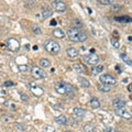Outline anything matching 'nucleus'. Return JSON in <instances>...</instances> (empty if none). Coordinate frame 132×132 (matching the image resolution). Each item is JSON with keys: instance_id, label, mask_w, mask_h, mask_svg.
I'll list each match as a JSON object with an SVG mask.
<instances>
[{"instance_id": "7c9ffc66", "label": "nucleus", "mask_w": 132, "mask_h": 132, "mask_svg": "<svg viewBox=\"0 0 132 132\" xmlns=\"http://www.w3.org/2000/svg\"><path fill=\"white\" fill-rule=\"evenodd\" d=\"M98 3L99 5H102V6H109V5H111V1L110 0H98Z\"/></svg>"}, {"instance_id": "4c0bfd02", "label": "nucleus", "mask_w": 132, "mask_h": 132, "mask_svg": "<svg viewBox=\"0 0 132 132\" xmlns=\"http://www.w3.org/2000/svg\"><path fill=\"white\" fill-rule=\"evenodd\" d=\"M29 47H30V45H29V44H27V45H25V46H24V49H25V50H27V51H28V50H30V49H29Z\"/></svg>"}, {"instance_id": "f257e3e1", "label": "nucleus", "mask_w": 132, "mask_h": 132, "mask_svg": "<svg viewBox=\"0 0 132 132\" xmlns=\"http://www.w3.org/2000/svg\"><path fill=\"white\" fill-rule=\"evenodd\" d=\"M54 89L57 94L60 95H66V96L71 97L74 95V87L73 85L65 82H57L54 85Z\"/></svg>"}, {"instance_id": "2eb2a0df", "label": "nucleus", "mask_w": 132, "mask_h": 132, "mask_svg": "<svg viewBox=\"0 0 132 132\" xmlns=\"http://www.w3.org/2000/svg\"><path fill=\"white\" fill-rule=\"evenodd\" d=\"M115 21L119 23H130L132 21L129 16H121V17H115Z\"/></svg>"}, {"instance_id": "72a5a7b5", "label": "nucleus", "mask_w": 132, "mask_h": 132, "mask_svg": "<svg viewBox=\"0 0 132 132\" xmlns=\"http://www.w3.org/2000/svg\"><path fill=\"white\" fill-rule=\"evenodd\" d=\"M121 9V6L120 5H117V3H115V5H111V10L112 11H119Z\"/></svg>"}, {"instance_id": "a211bd4d", "label": "nucleus", "mask_w": 132, "mask_h": 132, "mask_svg": "<svg viewBox=\"0 0 132 132\" xmlns=\"http://www.w3.org/2000/svg\"><path fill=\"white\" fill-rule=\"evenodd\" d=\"M120 57H121V60H122V61H123L126 64H128L129 66H131V65H132L131 57H130L128 54H126V53H121V54H120Z\"/></svg>"}, {"instance_id": "4468645a", "label": "nucleus", "mask_w": 132, "mask_h": 132, "mask_svg": "<svg viewBox=\"0 0 132 132\" xmlns=\"http://www.w3.org/2000/svg\"><path fill=\"white\" fill-rule=\"evenodd\" d=\"M52 14H53V11L50 8H44L41 12V18H42V20H46L50 17H52Z\"/></svg>"}, {"instance_id": "9d476101", "label": "nucleus", "mask_w": 132, "mask_h": 132, "mask_svg": "<svg viewBox=\"0 0 132 132\" xmlns=\"http://www.w3.org/2000/svg\"><path fill=\"white\" fill-rule=\"evenodd\" d=\"M29 87H30V89L31 91L33 93V95H34L35 97H40V96H42V95L44 94V89L42 87H40V86H33V85H29Z\"/></svg>"}, {"instance_id": "5701e85b", "label": "nucleus", "mask_w": 132, "mask_h": 132, "mask_svg": "<svg viewBox=\"0 0 132 132\" xmlns=\"http://www.w3.org/2000/svg\"><path fill=\"white\" fill-rule=\"evenodd\" d=\"M73 68H74V71H76L78 74L84 73V66L82 64H79V63H75L74 65H73Z\"/></svg>"}, {"instance_id": "6ab92c4d", "label": "nucleus", "mask_w": 132, "mask_h": 132, "mask_svg": "<svg viewBox=\"0 0 132 132\" xmlns=\"http://www.w3.org/2000/svg\"><path fill=\"white\" fill-rule=\"evenodd\" d=\"M53 35L57 39H63L65 36V33L62 29H55V30L53 31Z\"/></svg>"}, {"instance_id": "c756f323", "label": "nucleus", "mask_w": 132, "mask_h": 132, "mask_svg": "<svg viewBox=\"0 0 132 132\" xmlns=\"http://www.w3.org/2000/svg\"><path fill=\"white\" fill-rule=\"evenodd\" d=\"M14 128L19 131H25V127L21 123H14Z\"/></svg>"}, {"instance_id": "f704fd0d", "label": "nucleus", "mask_w": 132, "mask_h": 132, "mask_svg": "<svg viewBox=\"0 0 132 132\" xmlns=\"http://www.w3.org/2000/svg\"><path fill=\"white\" fill-rule=\"evenodd\" d=\"M13 85H14V83L11 82V80H7V82H5V84H3V86H5V87H11Z\"/></svg>"}, {"instance_id": "0eeeda50", "label": "nucleus", "mask_w": 132, "mask_h": 132, "mask_svg": "<svg viewBox=\"0 0 132 132\" xmlns=\"http://www.w3.org/2000/svg\"><path fill=\"white\" fill-rule=\"evenodd\" d=\"M31 75L33 78H35V79H42V78H44V76H45V73H44V71L40 66L34 65L31 67Z\"/></svg>"}, {"instance_id": "a878e982", "label": "nucleus", "mask_w": 132, "mask_h": 132, "mask_svg": "<svg viewBox=\"0 0 132 132\" xmlns=\"http://www.w3.org/2000/svg\"><path fill=\"white\" fill-rule=\"evenodd\" d=\"M18 68H19V71L22 72V73H25V72L29 71V66L27 64H20V65H18Z\"/></svg>"}, {"instance_id": "79ce46f5", "label": "nucleus", "mask_w": 132, "mask_h": 132, "mask_svg": "<svg viewBox=\"0 0 132 132\" xmlns=\"http://www.w3.org/2000/svg\"><path fill=\"white\" fill-rule=\"evenodd\" d=\"M65 132H71V131H65Z\"/></svg>"}, {"instance_id": "c9c22d12", "label": "nucleus", "mask_w": 132, "mask_h": 132, "mask_svg": "<svg viewBox=\"0 0 132 132\" xmlns=\"http://www.w3.org/2000/svg\"><path fill=\"white\" fill-rule=\"evenodd\" d=\"M104 132H116V130L111 127H106L104 129Z\"/></svg>"}, {"instance_id": "473e14b6", "label": "nucleus", "mask_w": 132, "mask_h": 132, "mask_svg": "<svg viewBox=\"0 0 132 132\" xmlns=\"http://www.w3.org/2000/svg\"><path fill=\"white\" fill-rule=\"evenodd\" d=\"M20 98H21V100L24 101V102H27V101L29 100V97H28L24 93H20Z\"/></svg>"}, {"instance_id": "dca6fc26", "label": "nucleus", "mask_w": 132, "mask_h": 132, "mask_svg": "<svg viewBox=\"0 0 132 132\" xmlns=\"http://www.w3.org/2000/svg\"><path fill=\"white\" fill-rule=\"evenodd\" d=\"M55 122L61 124V126H65V124H67V118H66L65 116H63V115L57 116L56 118H55Z\"/></svg>"}, {"instance_id": "e433bc0d", "label": "nucleus", "mask_w": 132, "mask_h": 132, "mask_svg": "<svg viewBox=\"0 0 132 132\" xmlns=\"http://www.w3.org/2000/svg\"><path fill=\"white\" fill-rule=\"evenodd\" d=\"M50 25H56V21L52 20V21H51V23H50Z\"/></svg>"}, {"instance_id": "ddd939ff", "label": "nucleus", "mask_w": 132, "mask_h": 132, "mask_svg": "<svg viewBox=\"0 0 132 132\" xmlns=\"http://www.w3.org/2000/svg\"><path fill=\"white\" fill-rule=\"evenodd\" d=\"M112 106L116 109H122L124 106H126V101L121 98H115L112 101Z\"/></svg>"}, {"instance_id": "aec40b11", "label": "nucleus", "mask_w": 132, "mask_h": 132, "mask_svg": "<svg viewBox=\"0 0 132 132\" xmlns=\"http://www.w3.org/2000/svg\"><path fill=\"white\" fill-rule=\"evenodd\" d=\"M104 71V65H97V66H93L91 68V74L93 75H97L99 73H101Z\"/></svg>"}, {"instance_id": "423d86ee", "label": "nucleus", "mask_w": 132, "mask_h": 132, "mask_svg": "<svg viewBox=\"0 0 132 132\" xmlns=\"http://www.w3.org/2000/svg\"><path fill=\"white\" fill-rule=\"evenodd\" d=\"M99 56L98 55H96V54H88V55H84L83 56V61L85 62L86 64H88V65H94V66H96V65H98V63H99Z\"/></svg>"}, {"instance_id": "39448f33", "label": "nucleus", "mask_w": 132, "mask_h": 132, "mask_svg": "<svg viewBox=\"0 0 132 132\" xmlns=\"http://www.w3.org/2000/svg\"><path fill=\"white\" fill-rule=\"evenodd\" d=\"M6 45L8 50L12 51V52H18L20 50V42L14 38H9L6 40Z\"/></svg>"}, {"instance_id": "412c9836", "label": "nucleus", "mask_w": 132, "mask_h": 132, "mask_svg": "<svg viewBox=\"0 0 132 132\" xmlns=\"http://www.w3.org/2000/svg\"><path fill=\"white\" fill-rule=\"evenodd\" d=\"M40 66H41V68H49L51 66V62L49 60H46V58H41L40 60Z\"/></svg>"}, {"instance_id": "20e7f679", "label": "nucleus", "mask_w": 132, "mask_h": 132, "mask_svg": "<svg viewBox=\"0 0 132 132\" xmlns=\"http://www.w3.org/2000/svg\"><path fill=\"white\" fill-rule=\"evenodd\" d=\"M99 80H100L101 85H105V86H112L115 85V84L117 83V79L113 77L112 75L110 74H104V75H100V77H99Z\"/></svg>"}, {"instance_id": "ea45409f", "label": "nucleus", "mask_w": 132, "mask_h": 132, "mask_svg": "<svg viewBox=\"0 0 132 132\" xmlns=\"http://www.w3.org/2000/svg\"><path fill=\"white\" fill-rule=\"evenodd\" d=\"M33 50H34V51H36V50H38V46H36V45H34V46H33Z\"/></svg>"}, {"instance_id": "b1692460", "label": "nucleus", "mask_w": 132, "mask_h": 132, "mask_svg": "<svg viewBox=\"0 0 132 132\" xmlns=\"http://www.w3.org/2000/svg\"><path fill=\"white\" fill-rule=\"evenodd\" d=\"M95 130H96V128L91 123H86L85 126H84V131L85 132H95Z\"/></svg>"}, {"instance_id": "cd10ccee", "label": "nucleus", "mask_w": 132, "mask_h": 132, "mask_svg": "<svg viewBox=\"0 0 132 132\" xmlns=\"http://www.w3.org/2000/svg\"><path fill=\"white\" fill-rule=\"evenodd\" d=\"M99 91H101V93H108V91L110 90V87L109 86H105V85H100L98 87Z\"/></svg>"}, {"instance_id": "9b49d317", "label": "nucleus", "mask_w": 132, "mask_h": 132, "mask_svg": "<svg viewBox=\"0 0 132 132\" xmlns=\"http://www.w3.org/2000/svg\"><path fill=\"white\" fill-rule=\"evenodd\" d=\"M66 54H67V56L71 58V60H75V58L78 57L79 52L75 49V47H68V49L66 50Z\"/></svg>"}, {"instance_id": "a19ab883", "label": "nucleus", "mask_w": 132, "mask_h": 132, "mask_svg": "<svg viewBox=\"0 0 132 132\" xmlns=\"http://www.w3.org/2000/svg\"><path fill=\"white\" fill-rule=\"evenodd\" d=\"M128 90H129V91H131V85H129V86H128Z\"/></svg>"}, {"instance_id": "58836bf2", "label": "nucleus", "mask_w": 132, "mask_h": 132, "mask_svg": "<svg viewBox=\"0 0 132 132\" xmlns=\"http://www.w3.org/2000/svg\"><path fill=\"white\" fill-rule=\"evenodd\" d=\"M128 40H129V42H131V41H132V38H131V35H129V36H128Z\"/></svg>"}, {"instance_id": "4be33fe9", "label": "nucleus", "mask_w": 132, "mask_h": 132, "mask_svg": "<svg viewBox=\"0 0 132 132\" xmlns=\"http://www.w3.org/2000/svg\"><path fill=\"white\" fill-rule=\"evenodd\" d=\"M78 82H79L80 85H82L83 87H85V88H87V87L90 86L89 80L86 79V78H84V77H78Z\"/></svg>"}, {"instance_id": "f03ea898", "label": "nucleus", "mask_w": 132, "mask_h": 132, "mask_svg": "<svg viewBox=\"0 0 132 132\" xmlns=\"http://www.w3.org/2000/svg\"><path fill=\"white\" fill-rule=\"evenodd\" d=\"M67 36L72 42H85L87 40L86 33L80 31L79 29H75V28H71L67 31Z\"/></svg>"}, {"instance_id": "6e6552de", "label": "nucleus", "mask_w": 132, "mask_h": 132, "mask_svg": "<svg viewBox=\"0 0 132 132\" xmlns=\"http://www.w3.org/2000/svg\"><path fill=\"white\" fill-rule=\"evenodd\" d=\"M51 6L52 8L57 11V12H64L66 10V3L63 2V1H58V0H55V1H52L51 2Z\"/></svg>"}, {"instance_id": "bb28decb", "label": "nucleus", "mask_w": 132, "mask_h": 132, "mask_svg": "<svg viewBox=\"0 0 132 132\" xmlns=\"http://www.w3.org/2000/svg\"><path fill=\"white\" fill-rule=\"evenodd\" d=\"M73 25H74L75 29H79L80 27H83V23H82V21H80V20L75 19L74 21H73Z\"/></svg>"}, {"instance_id": "393cba45", "label": "nucleus", "mask_w": 132, "mask_h": 132, "mask_svg": "<svg viewBox=\"0 0 132 132\" xmlns=\"http://www.w3.org/2000/svg\"><path fill=\"white\" fill-rule=\"evenodd\" d=\"M32 30H33V32H34L35 34H41L42 33L41 28H40L38 24H32Z\"/></svg>"}, {"instance_id": "2f4dec72", "label": "nucleus", "mask_w": 132, "mask_h": 132, "mask_svg": "<svg viewBox=\"0 0 132 132\" xmlns=\"http://www.w3.org/2000/svg\"><path fill=\"white\" fill-rule=\"evenodd\" d=\"M43 132H54V128H52L51 126H44Z\"/></svg>"}, {"instance_id": "7ed1b4c3", "label": "nucleus", "mask_w": 132, "mask_h": 132, "mask_svg": "<svg viewBox=\"0 0 132 132\" xmlns=\"http://www.w3.org/2000/svg\"><path fill=\"white\" fill-rule=\"evenodd\" d=\"M43 46H44V49H45L46 52L50 53V54H57L61 50L60 44L56 41H53V40H46V41L44 42Z\"/></svg>"}, {"instance_id": "f8f14e48", "label": "nucleus", "mask_w": 132, "mask_h": 132, "mask_svg": "<svg viewBox=\"0 0 132 132\" xmlns=\"http://www.w3.org/2000/svg\"><path fill=\"white\" fill-rule=\"evenodd\" d=\"M73 116H74L75 118H77V120L83 119L84 117H85V110L82 109V108L76 107V108H74V110H73Z\"/></svg>"}, {"instance_id": "1a4fd4ad", "label": "nucleus", "mask_w": 132, "mask_h": 132, "mask_svg": "<svg viewBox=\"0 0 132 132\" xmlns=\"http://www.w3.org/2000/svg\"><path fill=\"white\" fill-rule=\"evenodd\" d=\"M116 115L121 117L123 119H127V120H130L132 118V115L130 113L129 110H126V109H116Z\"/></svg>"}, {"instance_id": "c85d7f7f", "label": "nucleus", "mask_w": 132, "mask_h": 132, "mask_svg": "<svg viewBox=\"0 0 132 132\" xmlns=\"http://www.w3.org/2000/svg\"><path fill=\"white\" fill-rule=\"evenodd\" d=\"M110 42H111V45L115 47V49H118V47L120 46L119 45V42H118V40H116V39H113L111 38V40H110Z\"/></svg>"}, {"instance_id": "f3484780", "label": "nucleus", "mask_w": 132, "mask_h": 132, "mask_svg": "<svg viewBox=\"0 0 132 132\" xmlns=\"http://www.w3.org/2000/svg\"><path fill=\"white\" fill-rule=\"evenodd\" d=\"M89 104L90 106L93 107L94 109H98V108H100V101H99V99L96 98V97H93L90 99V101H89Z\"/></svg>"}]
</instances>
